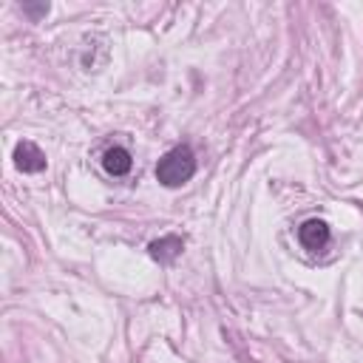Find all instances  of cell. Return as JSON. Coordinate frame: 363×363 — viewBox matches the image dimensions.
Instances as JSON below:
<instances>
[{
    "label": "cell",
    "mask_w": 363,
    "mask_h": 363,
    "mask_svg": "<svg viewBox=\"0 0 363 363\" xmlns=\"http://www.w3.org/2000/svg\"><path fill=\"white\" fill-rule=\"evenodd\" d=\"M130 164H133V159H130L128 147H119V145L116 147H108L105 156H102V167L111 176H125L130 170Z\"/></svg>",
    "instance_id": "cell-5"
},
{
    "label": "cell",
    "mask_w": 363,
    "mask_h": 363,
    "mask_svg": "<svg viewBox=\"0 0 363 363\" xmlns=\"http://www.w3.org/2000/svg\"><path fill=\"white\" fill-rule=\"evenodd\" d=\"M182 247H184V241H182L179 235H164V238H159V241H150L147 252H150L153 261H159V264H170V261L179 258Z\"/></svg>",
    "instance_id": "cell-4"
},
{
    "label": "cell",
    "mask_w": 363,
    "mask_h": 363,
    "mask_svg": "<svg viewBox=\"0 0 363 363\" xmlns=\"http://www.w3.org/2000/svg\"><path fill=\"white\" fill-rule=\"evenodd\" d=\"M329 238H332L329 224L320 221V218H309V221H303V224L298 227V241H301V247L309 250V252L323 250V247L329 244Z\"/></svg>",
    "instance_id": "cell-2"
},
{
    "label": "cell",
    "mask_w": 363,
    "mask_h": 363,
    "mask_svg": "<svg viewBox=\"0 0 363 363\" xmlns=\"http://www.w3.org/2000/svg\"><path fill=\"white\" fill-rule=\"evenodd\" d=\"M193 173H196V156L187 145L167 150L156 164V179L164 187H182L184 182L193 179Z\"/></svg>",
    "instance_id": "cell-1"
},
{
    "label": "cell",
    "mask_w": 363,
    "mask_h": 363,
    "mask_svg": "<svg viewBox=\"0 0 363 363\" xmlns=\"http://www.w3.org/2000/svg\"><path fill=\"white\" fill-rule=\"evenodd\" d=\"M14 164H17V170H23V173H40V170H45V153H43L34 142L23 139V142H17V147H14Z\"/></svg>",
    "instance_id": "cell-3"
},
{
    "label": "cell",
    "mask_w": 363,
    "mask_h": 363,
    "mask_svg": "<svg viewBox=\"0 0 363 363\" xmlns=\"http://www.w3.org/2000/svg\"><path fill=\"white\" fill-rule=\"evenodd\" d=\"M23 11H26V14H31V17L37 20V17H43V14L48 11V3H40V6H28V3H26V6H23Z\"/></svg>",
    "instance_id": "cell-6"
}]
</instances>
